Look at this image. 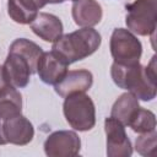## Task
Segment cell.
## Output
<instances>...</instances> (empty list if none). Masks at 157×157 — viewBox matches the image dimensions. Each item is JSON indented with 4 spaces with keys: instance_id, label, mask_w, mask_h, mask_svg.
Wrapping results in <instances>:
<instances>
[{
    "instance_id": "1",
    "label": "cell",
    "mask_w": 157,
    "mask_h": 157,
    "mask_svg": "<svg viewBox=\"0 0 157 157\" xmlns=\"http://www.w3.org/2000/svg\"><path fill=\"white\" fill-rule=\"evenodd\" d=\"M110 76L119 88L132 93L139 101L150 102L156 98V55L152 56L147 66H142L140 63L132 65L113 63L110 67Z\"/></svg>"
},
{
    "instance_id": "2",
    "label": "cell",
    "mask_w": 157,
    "mask_h": 157,
    "mask_svg": "<svg viewBox=\"0 0 157 157\" xmlns=\"http://www.w3.org/2000/svg\"><path fill=\"white\" fill-rule=\"evenodd\" d=\"M102 37L93 27H81L71 33L63 34L53 43L52 50L67 65L92 55L101 45Z\"/></svg>"
},
{
    "instance_id": "3",
    "label": "cell",
    "mask_w": 157,
    "mask_h": 157,
    "mask_svg": "<svg viewBox=\"0 0 157 157\" xmlns=\"http://www.w3.org/2000/svg\"><path fill=\"white\" fill-rule=\"evenodd\" d=\"M67 124L77 131H88L96 124V107L86 93H74L65 97L63 104Z\"/></svg>"
},
{
    "instance_id": "4",
    "label": "cell",
    "mask_w": 157,
    "mask_h": 157,
    "mask_svg": "<svg viewBox=\"0 0 157 157\" xmlns=\"http://www.w3.org/2000/svg\"><path fill=\"white\" fill-rule=\"evenodd\" d=\"M125 23L135 34H153L157 25V0H134L126 5Z\"/></svg>"
},
{
    "instance_id": "5",
    "label": "cell",
    "mask_w": 157,
    "mask_h": 157,
    "mask_svg": "<svg viewBox=\"0 0 157 157\" xmlns=\"http://www.w3.org/2000/svg\"><path fill=\"white\" fill-rule=\"evenodd\" d=\"M110 54L114 63L132 65L140 63L142 44L137 37L126 28H115L109 40Z\"/></svg>"
},
{
    "instance_id": "6",
    "label": "cell",
    "mask_w": 157,
    "mask_h": 157,
    "mask_svg": "<svg viewBox=\"0 0 157 157\" xmlns=\"http://www.w3.org/2000/svg\"><path fill=\"white\" fill-rule=\"evenodd\" d=\"M81 140L75 131L58 130L44 141V152L48 157H74L80 153Z\"/></svg>"
},
{
    "instance_id": "7",
    "label": "cell",
    "mask_w": 157,
    "mask_h": 157,
    "mask_svg": "<svg viewBox=\"0 0 157 157\" xmlns=\"http://www.w3.org/2000/svg\"><path fill=\"white\" fill-rule=\"evenodd\" d=\"M104 131L107 136L108 157H130L132 155L131 141L125 132L124 125L109 117L104 120Z\"/></svg>"
},
{
    "instance_id": "8",
    "label": "cell",
    "mask_w": 157,
    "mask_h": 157,
    "mask_svg": "<svg viewBox=\"0 0 157 157\" xmlns=\"http://www.w3.org/2000/svg\"><path fill=\"white\" fill-rule=\"evenodd\" d=\"M2 132L7 144L17 146H25L34 137V128L32 123L22 114L2 120Z\"/></svg>"
},
{
    "instance_id": "9",
    "label": "cell",
    "mask_w": 157,
    "mask_h": 157,
    "mask_svg": "<svg viewBox=\"0 0 157 157\" xmlns=\"http://www.w3.org/2000/svg\"><path fill=\"white\" fill-rule=\"evenodd\" d=\"M67 66L69 65L53 50L43 52L37 64V74L44 83L54 86L66 75L69 71Z\"/></svg>"
},
{
    "instance_id": "10",
    "label": "cell",
    "mask_w": 157,
    "mask_h": 157,
    "mask_svg": "<svg viewBox=\"0 0 157 157\" xmlns=\"http://www.w3.org/2000/svg\"><path fill=\"white\" fill-rule=\"evenodd\" d=\"M2 72L6 83L15 88L26 87L29 82V76L32 75L29 64L15 53L7 54L2 65Z\"/></svg>"
},
{
    "instance_id": "11",
    "label": "cell",
    "mask_w": 157,
    "mask_h": 157,
    "mask_svg": "<svg viewBox=\"0 0 157 157\" xmlns=\"http://www.w3.org/2000/svg\"><path fill=\"white\" fill-rule=\"evenodd\" d=\"M93 83V75L91 71L80 69V70H70L59 81L54 85L55 92L65 98L74 93H86Z\"/></svg>"
},
{
    "instance_id": "12",
    "label": "cell",
    "mask_w": 157,
    "mask_h": 157,
    "mask_svg": "<svg viewBox=\"0 0 157 157\" xmlns=\"http://www.w3.org/2000/svg\"><path fill=\"white\" fill-rule=\"evenodd\" d=\"M32 32L44 42L54 43L63 36L64 26L61 20L48 12H38L36 18L29 23Z\"/></svg>"
},
{
    "instance_id": "13",
    "label": "cell",
    "mask_w": 157,
    "mask_h": 157,
    "mask_svg": "<svg viewBox=\"0 0 157 157\" xmlns=\"http://www.w3.org/2000/svg\"><path fill=\"white\" fill-rule=\"evenodd\" d=\"M74 22L80 27H93L103 16L102 6L96 0H76L71 7Z\"/></svg>"
},
{
    "instance_id": "14",
    "label": "cell",
    "mask_w": 157,
    "mask_h": 157,
    "mask_svg": "<svg viewBox=\"0 0 157 157\" xmlns=\"http://www.w3.org/2000/svg\"><path fill=\"white\" fill-rule=\"evenodd\" d=\"M140 108L139 99L130 92H125L118 97V99L114 102L110 117L119 120L124 126H128L134 114Z\"/></svg>"
},
{
    "instance_id": "15",
    "label": "cell",
    "mask_w": 157,
    "mask_h": 157,
    "mask_svg": "<svg viewBox=\"0 0 157 157\" xmlns=\"http://www.w3.org/2000/svg\"><path fill=\"white\" fill-rule=\"evenodd\" d=\"M9 53H15L18 54L20 56H22L31 67L32 74L37 72V64L39 58L43 54V49L34 42L27 39V38H17L15 39L10 48H9Z\"/></svg>"
},
{
    "instance_id": "16",
    "label": "cell",
    "mask_w": 157,
    "mask_h": 157,
    "mask_svg": "<svg viewBox=\"0 0 157 157\" xmlns=\"http://www.w3.org/2000/svg\"><path fill=\"white\" fill-rule=\"evenodd\" d=\"M22 113V96L12 86L0 90V119L5 120Z\"/></svg>"
},
{
    "instance_id": "17",
    "label": "cell",
    "mask_w": 157,
    "mask_h": 157,
    "mask_svg": "<svg viewBox=\"0 0 157 157\" xmlns=\"http://www.w3.org/2000/svg\"><path fill=\"white\" fill-rule=\"evenodd\" d=\"M7 13L16 23L29 25L38 15V10L28 0H7Z\"/></svg>"
},
{
    "instance_id": "18",
    "label": "cell",
    "mask_w": 157,
    "mask_h": 157,
    "mask_svg": "<svg viewBox=\"0 0 157 157\" xmlns=\"http://www.w3.org/2000/svg\"><path fill=\"white\" fill-rule=\"evenodd\" d=\"M134 132L145 134L156 130V115L150 109L139 108L137 112L131 118L129 125Z\"/></svg>"
},
{
    "instance_id": "19",
    "label": "cell",
    "mask_w": 157,
    "mask_h": 157,
    "mask_svg": "<svg viewBox=\"0 0 157 157\" xmlns=\"http://www.w3.org/2000/svg\"><path fill=\"white\" fill-rule=\"evenodd\" d=\"M157 148V132L156 130L140 134L135 141V150L144 157H153Z\"/></svg>"
},
{
    "instance_id": "20",
    "label": "cell",
    "mask_w": 157,
    "mask_h": 157,
    "mask_svg": "<svg viewBox=\"0 0 157 157\" xmlns=\"http://www.w3.org/2000/svg\"><path fill=\"white\" fill-rule=\"evenodd\" d=\"M37 10H39V9H42V7H44L45 5H48V4H61V2H64L65 0H28Z\"/></svg>"
},
{
    "instance_id": "21",
    "label": "cell",
    "mask_w": 157,
    "mask_h": 157,
    "mask_svg": "<svg viewBox=\"0 0 157 157\" xmlns=\"http://www.w3.org/2000/svg\"><path fill=\"white\" fill-rule=\"evenodd\" d=\"M6 140L4 137V132H2V119H0V145H6Z\"/></svg>"
},
{
    "instance_id": "22",
    "label": "cell",
    "mask_w": 157,
    "mask_h": 157,
    "mask_svg": "<svg viewBox=\"0 0 157 157\" xmlns=\"http://www.w3.org/2000/svg\"><path fill=\"white\" fill-rule=\"evenodd\" d=\"M7 83H6V81H5V77H4V72H2V66L0 65V90L2 88V87H5Z\"/></svg>"
},
{
    "instance_id": "23",
    "label": "cell",
    "mask_w": 157,
    "mask_h": 157,
    "mask_svg": "<svg viewBox=\"0 0 157 157\" xmlns=\"http://www.w3.org/2000/svg\"><path fill=\"white\" fill-rule=\"evenodd\" d=\"M71 1H76V0H71Z\"/></svg>"
}]
</instances>
